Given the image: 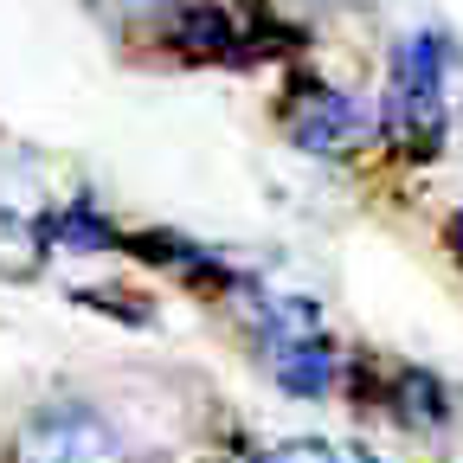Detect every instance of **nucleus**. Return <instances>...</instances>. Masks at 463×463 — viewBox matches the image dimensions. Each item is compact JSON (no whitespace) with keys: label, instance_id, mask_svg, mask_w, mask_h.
I'll use <instances>...</instances> for the list:
<instances>
[{"label":"nucleus","instance_id":"f257e3e1","mask_svg":"<svg viewBox=\"0 0 463 463\" xmlns=\"http://www.w3.org/2000/svg\"><path fill=\"white\" fill-rule=\"evenodd\" d=\"M450 71H457V52L444 33H405L392 45V65H386V103H380V129L392 148L405 155H438L444 129H450Z\"/></svg>","mask_w":463,"mask_h":463},{"label":"nucleus","instance_id":"f03ea898","mask_svg":"<svg viewBox=\"0 0 463 463\" xmlns=\"http://www.w3.org/2000/svg\"><path fill=\"white\" fill-rule=\"evenodd\" d=\"M251 335H258V361L289 399H328L341 380V347L322 328V309L309 297H277V289H251Z\"/></svg>","mask_w":463,"mask_h":463},{"label":"nucleus","instance_id":"7ed1b4c3","mask_svg":"<svg viewBox=\"0 0 463 463\" xmlns=\"http://www.w3.org/2000/svg\"><path fill=\"white\" fill-rule=\"evenodd\" d=\"M7 463H136V450L90 399H52L20 419Z\"/></svg>","mask_w":463,"mask_h":463},{"label":"nucleus","instance_id":"20e7f679","mask_svg":"<svg viewBox=\"0 0 463 463\" xmlns=\"http://www.w3.org/2000/svg\"><path fill=\"white\" fill-rule=\"evenodd\" d=\"M283 129H289V142H297L303 155L335 161V155H354L367 142L373 116L347 97V90H335V84L297 78V84H289V103H283Z\"/></svg>","mask_w":463,"mask_h":463},{"label":"nucleus","instance_id":"39448f33","mask_svg":"<svg viewBox=\"0 0 463 463\" xmlns=\"http://www.w3.org/2000/svg\"><path fill=\"white\" fill-rule=\"evenodd\" d=\"M258 463H347L335 444H322V438H297V444H277V450H264Z\"/></svg>","mask_w":463,"mask_h":463},{"label":"nucleus","instance_id":"423d86ee","mask_svg":"<svg viewBox=\"0 0 463 463\" xmlns=\"http://www.w3.org/2000/svg\"><path fill=\"white\" fill-rule=\"evenodd\" d=\"M444 463H463V412L444 419Z\"/></svg>","mask_w":463,"mask_h":463},{"label":"nucleus","instance_id":"0eeeda50","mask_svg":"<svg viewBox=\"0 0 463 463\" xmlns=\"http://www.w3.org/2000/svg\"><path fill=\"white\" fill-rule=\"evenodd\" d=\"M457 251H463V219H457Z\"/></svg>","mask_w":463,"mask_h":463},{"label":"nucleus","instance_id":"6e6552de","mask_svg":"<svg viewBox=\"0 0 463 463\" xmlns=\"http://www.w3.org/2000/svg\"><path fill=\"white\" fill-rule=\"evenodd\" d=\"M361 463H380V457H367V450H361Z\"/></svg>","mask_w":463,"mask_h":463}]
</instances>
